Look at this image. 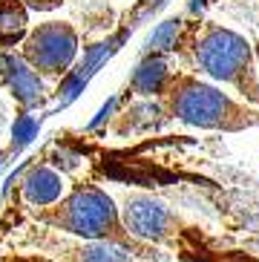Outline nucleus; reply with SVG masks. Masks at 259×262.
<instances>
[{
    "instance_id": "2eb2a0df",
    "label": "nucleus",
    "mask_w": 259,
    "mask_h": 262,
    "mask_svg": "<svg viewBox=\"0 0 259 262\" xmlns=\"http://www.w3.org/2000/svg\"><path fill=\"white\" fill-rule=\"evenodd\" d=\"M0 262H46V259H40L38 254H3Z\"/></svg>"
},
{
    "instance_id": "6e6552de",
    "label": "nucleus",
    "mask_w": 259,
    "mask_h": 262,
    "mask_svg": "<svg viewBox=\"0 0 259 262\" xmlns=\"http://www.w3.org/2000/svg\"><path fill=\"white\" fill-rule=\"evenodd\" d=\"M67 193V182L58 170H52L49 164L35 162L26 167V173L17 182V202L23 208H46L55 205Z\"/></svg>"
},
{
    "instance_id": "7ed1b4c3",
    "label": "nucleus",
    "mask_w": 259,
    "mask_h": 262,
    "mask_svg": "<svg viewBox=\"0 0 259 262\" xmlns=\"http://www.w3.org/2000/svg\"><path fill=\"white\" fill-rule=\"evenodd\" d=\"M23 213L32 222L49 225L55 231H63L69 236L81 239H110L133 248L138 259H159L161 248L138 239L121 219V208L107 190H101L92 182H78L72 185L55 205L46 208H23Z\"/></svg>"
},
{
    "instance_id": "f3484780",
    "label": "nucleus",
    "mask_w": 259,
    "mask_h": 262,
    "mask_svg": "<svg viewBox=\"0 0 259 262\" xmlns=\"http://www.w3.org/2000/svg\"><path fill=\"white\" fill-rule=\"evenodd\" d=\"M253 52H256V61H259V38L253 40Z\"/></svg>"
},
{
    "instance_id": "ddd939ff",
    "label": "nucleus",
    "mask_w": 259,
    "mask_h": 262,
    "mask_svg": "<svg viewBox=\"0 0 259 262\" xmlns=\"http://www.w3.org/2000/svg\"><path fill=\"white\" fill-rule=\"evenodd\" d=\"M26 9H35V12H49V9H58L63 0H23Z\"/></svg>"
},
{
    "instance_id": "dca6fc26",
    "label": "nucleus",
    "mask_w": 259,
    "mask_h": 262,
    "mask_svg": "<svg viewBox=\"0 0 259 262\" xmlns=\"http://www.w3.org/2000/svg\"><path fill=\"white\" fill-rule=\"evenodd\" d=\"M6 121H9V107H6V101L0 98V130L6 127Z\"/></svg>"
},
{
    "instance_id": "20e7f679",
    "label": "nucleus",
    "mask_w": 259,
    "mask_h": 262,
    "mask_svg": "<svg viewBox=\"0 0 259 262\" xmlns=\"http://www.w3.org/2000/svg\"><path fill=\"white\" fill-rule=\"evenodd\" d=\"M159 104L164 107L167 118L199 130L242 133L259 127V107L248 104L245 98H233L230 93H222V86L207 84L184 67H173L159 95Z\"/></svg>"
},
{
    "instance_id": "423d86ee",
    "label": "nucleus",
    "mask_w": 259,
    "mask_h": 262,
    "mask_svg": "<svg viewBox=\"0 0 259 262\" xmlns=\"http://www.w3.org/2000/svg\"><path fill=\"white\" fill-rule=\"evenodd\" d=\"M78 47L81 35L69 20H44L26 32L17 49L49 84H58L75 61Z\"/></svg>"
},
{
    "instance_id": "0eeeda50",
    "label": "nucleus",
    "mask_w": 259,
    "mask_h": 262,
    "mask_svg": "<svg viewBox=\"0 0 259 262\" xmlns=\"http://www.w3.org/2000/svg\"><path fill=\"white\" fill-rule=\"evenodd\" d=\"M0 90L26 113L40 110L49 98V81L23 58L20 49H0Z\"/></svg>"
},
{
    "instance_id": "9b49d317",
    "label": "nucleus",
    "mask_w": 259,
    "mask_h": 262,
    "mask_svg": "<svg viewBox=\"0 0 259 262\" xmlns=\"http://www.w3.org/2000/svg\"><path fill=\"white\" fill-rule=\"evenodd\" d=\"M182 26H184V17H170V20H164V24L150 35V40H147V52L173 55L176 40H179V35H182Z\"/></svg>"
},
{
    "instance_id": "f257e3e1",
    "label": "nucleus",
    "mask_w": 259,
    "mask_h": 262,
    "mask_svg": "<svg viewBox=\"0 0 259 262\" xmlns=\"http://www.w3.org/2000/svg\"><path fill=\"white\" fill-rule=\"evenodd\" d=\"M121 219L138 239L176 254L184 262H256L253 254L230 245L222 233L207 231L153 193H124Z\"/></svg>"
},
{
    "instance_id": "f8f14e48",
    "label": "nucleus",
    "mask_w": 259,
    "mask_h": 262,
    "mask_svg": "<svg viewBox=\"0 0 259 262\" xmlns=\"http://www.w3.org/2000/svg\"><path fill=\"white\" fill-rule=\"evenodd\" d=\"M35 133H38V121L26 113V110H17L15 113V124H12V147H23V144H29L32 139H35Z\"/></svg>"
},
{
    "instance_id": "f03ea898",
    "label": "nucleus",
    "mask_w": 259,
    "mask_h": 262,
    "mask_svg": "<svg viewBox=\"0 0 259 262\" xmlns=\"http://www.w3.org/2000/svg\"><path fill=\"white\" fill-rule=\"evenodd\" d=\"M173 55L179 67L230 86L239 98L259 107V61L245 35L202 17H184Z\"/></svg>"
},
{
    "instance_id": "9d476101",
    "label": "nucleus",
    "mask_w": 259,
    "mask_h": 262,
    "mask_svg": "<svg viewBox=\"0 0 259 262\" xmlns=\"http://www.w3.org/2000/svg\"><path fill=\"white\" fill-rule=\"evenodd\" d=\"M29 32V9L23 0H0V49H15Z\"/></svg>"
},
{
    "instance_id": "1a4fd4ad",
    "label": "nucleus",
    "mask_w": 259,
    "mask_h": 262,
    "mask_svg": "<svg viewBox=\"0 0 259 262\" xmlns=\"http://www.w3.org/2000/svg\"><path fill=\"white\" fill-rule=\"evenodd\" d=\"M170 72H173V63H170V55H156L147 52L144 61L138 63L133 75H130L127 84V95H138V98H159L164 84H167Z\"/></svg>"
},
{
    "instance_id": "4468645a",
    "label": "nucleus",
    "mask_w": 259,
    "mask_h": 262,
    "mask_svg": "<svg viewBox=\"0 0 259 262\" xmlns=\"http://www.w3.org/2000/svg\"><path fill=\"white\" fill-rule=\"evenodd\" d=\"M161 0H138V6L133 9V15H130V20H138V17H144L147 12H153V9L159 6Z\"/></svg>"
},
{
    "instance_id": "39448f33",
    "label": "nucleus",
    "mask_w": 259,
    "mask_h": 262,
    "mask_svg": "<svg viewBox=\"0 0 259 262\" xmlns=\"http://www.w3.org/2000/svg\"><path fill=\"white\" fill-rule=\"evenodd\" d=\"M12 242H17V248H35L46 262H138L136 251L121 242L69 236L32 219L17 231L12 228Z\"/></svg>"
}]
</instances>
